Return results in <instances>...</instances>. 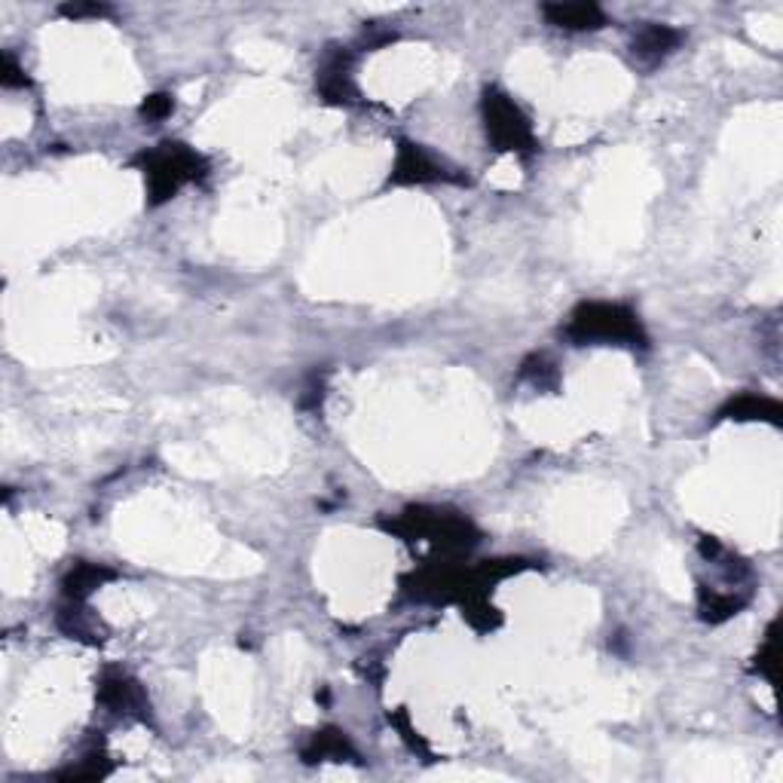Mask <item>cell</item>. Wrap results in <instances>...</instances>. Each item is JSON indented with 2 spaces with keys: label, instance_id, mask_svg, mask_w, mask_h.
<instances>
[{
  "label": "cell",
  "instance_id": "obj_10",
  "mask_svg": "<svg viewBox=\"0 0 783 783\" xmlns=\"http://www.w3.org/2000/svg\"><path fill=\"white\" fill-rule=\"evenodd\" d=\"M117 573H113L111 566H105V563H74L71 570H68V576L62 582V594L64 600H74V603H86L98 588H105L108 582H113Z\"/></svg>",
  "mask_w": 783,
  "mask_h": 783
},
{
  "label": "cell",
  "instance_id": "obj_13",
  "mask_svg": "<svg viewBox=\"0 0 783 783\" xmlns=\"http://www.w3.org/2000/svg\"><path fill=\"white\" fill-rule=\"evenodd\" d=\"M744 607H747V594L713 591V588H707V585H701V591H698V609H701L704 622H729V619L737 615Z\"/></svg>",
  "mask_w": 783,
  "mask_h": 783
},
{
  "label": "cell",
  "instance_id": "obj_2",
  "mask_svg": "<svg viewBox=\"0 0 783 783\" xmlns=\"http://www.w3.org/2000/svg\"><path fill=\"white\" fill-rule=\"evenodd\" d=\"M383 527L407 542H414V539L432 542L438 548V558H460L472 545H478L475 524L465 514L448 512V509H426V505L407 509L401 517Z\"/></svg>",
  "mask_w": 783,
  "mask_h": 783
},
{
  "label": "cell",
  "instance_id": "obj_12",
  "mask_svg": "<svg viewBox=\"0 0 783 783\" xmlns=\"http://www.w3.org/2000/svg\"><path fill=\"white\" fill-rule=\"evenodd\" d=\"M781 404L766 395H737L720 411V419H737V423H753V419H766L781 426Z\"/></svg>",
  "mask_w": 783,
  "mask_h": 783
},
{
  "label": "cell",
  "instance_id": "obj_5",
  "mask_svg": "<svg viewBox=\"0 0 783 783\" xmlns=\"http://www.w3.org/2000/svg\"><path fill=\"white\" fill-rule=\"evenodd\" d=\"M389 184L395 187H411V184H468V178L460 175L456 169H450L448 162L438 160L423 145L414 142H399L395 166Z\"/></svg>",
  "mask_w": 783,
  "mask_h": 783
},
{
  "label": "cell",
  "instance_id": "obj_7",
  "mask_svg": "<svg viewBox=\"0 0 783 783\" xmlns=\"http://www.w3.org/2000/svg\"><path fill=\"white\" fill-rule=\"evenodd\" d=\"M319 93L331 105H352L358 98V89L352 83V56L346 49H334L325 56L319 68Z\"/></svg>",
  "mask_w": 783,
  "mask_h": 783
},
{
  "label": "cell",
  "instance_id": "obj_18",
  "mask_svg": "<svg viewBox=\"0 0 783 783\" xmlns=\"http://www.w3.org/2000/svg\"><path fill=\"white\" fill-rule=\"evenodd\" d=\"M0 83L10 86V89H25V86H28L25 71L19 68V62L10 52H3V59H0Z\"/></svg>",
  "mask_w": 783,
  "mask_h": 783
},
{
  "label": "cell",
  "instance_id": "obj_8",
  "mask_svg": "<svg viewBox=\"0 0 783 783\" xmlns=\"http://www.w3.org/2000/svg\"><path fill=\"white\" fill-rule=\"evenodd\" d=\"M545 19L563 32H600L607 28V13L597 3H545Z\"/></svg>",
  "mask_w": 783,
  "mask_h": 783
},
{
  "label": "cell",
  "instance_id": "obj_9",
  "mask_svg": "<svg viewBox=\"0 0 783 783\" xmlns=\"http://www.w3.org/2000/svg\"><path fill=\"white\" fill-rule=\"evenodd\" d=\"M680 40H683V34L676 32V28L649 22V25H643V28L634 34L631 52H634V59H639V62L656 64L661 62V59H668L673 49L680 47Z\"/></svg>",
  "mask_w": 783,
  "mask_h": 783
},
{
  "label": "cell",
  "instance_id": "obj_4",
  "mask_svg": "<svg viewBox=\"0 0 783 783\" xmlns=\"http://www.w3.org/2000/svg\"><path fill=\"white\" fill-rule=\"evenodd\" d=\"M480 120L487 142L499 154H514V157H533L536 154V135L529 117L521 111V105L499 86H487L480 96Z\"/></svg>",
  "mask_w": 783,
  "mask_h": 783
},
{
  "label": "cell",
  "instance_id": "obj_20",
  "mask_svg": "<svg viewBox=\"0 0 783 783\" xmlns=\"http://www.w3.org/2000/svg\"><path fill=\"white\" fill-rule=\"evenodd\" d=\"M62 16L68 19H101V16H111V7H105V3H64L62 7Z\"/></svg>",
  "mask_w": 783,
  "mask_h": 783
},
{
  "label": "cell",
  "instance_id": "obj_11",
  "mask_svg": "<svg viewBox=\"0 0 783 783\" xmlns=\"http://www.w3.org/2000/svg\"><path fill=\"white\" fill-rule=\"evenodd\" d=\"M358 753L352 747L346 732L340 729H321L306 741L304 762H355Z\"/></svg>",
  "mask_w": 783,
  "mask_h": 783
},
{
  "label": "cell",
  "instance_id": "obj_17",
  "mask_svg": "<svg viewBox=\"0 0 783 783\" xmlns=\"http://www.w3.org/2000/svg\"><path fill=\"white\" fill-rule=\"evenodd\" d=\"M756 671L768 676L771 683L778 680V637H774V624L768 627V637H766V646L759 649V656H756Z\"/></svg>",
  "mask_w": 783,
  "mask_h": 783
},
{
  "label": "cell",
  "instance_id": "obj_15",
  "mask_svg": "<svg viewBox=\"0 0 783 783\" xmlns=\"http://www.w3.org/2000/svg\"><path fill=\"white\" fill-rule=\"evenodd\" d=\"M111 768H108V756L105 750H93L83 756L77 766H71L68 771H62L59 778L64 781H96V778H105Z\"/></svg>",
  "mask_w": 783,
  "mask_h": 783
},
{
  "label": "cell",
  "instance_id": "obj_1",
  "mask_svg": "<svg viewBox=\"0 0 783 783\" xmlns=\"http://www.w3.org/2000/svg\"><path fill=\"white\" fill-rule=\"evenodd\" d=\"M566 337L576 346H627V350H646L649 334L639 316L624 304L609 301H585L573 309L566 321Z\"/></svg>",
  "mask_w": 783,
  "mask_h": 783
},
{
  "label": "cell",
  "instance_id": "obj_16",
  "mask_svg": "<svg viewBox=\"0 0 783 783\" xmlns=\"http://www.w3.org/2000/svg\"><path fill=\"white\" fill-rule=\"evenodd\" d=\"M521 377L529 380L533 386H539V389H554V386H558V370H554V365L545 362V358H539V355L529 358V362H524Z\"/></svg>",
  "mask_w": 783,
  "mask_h": 783
},
{
  "label": "cell",
  "instance_id": "obj_14",
  "mask_svg": "<svg viewBox=\"0 0 783 783\" xmlns=\"http://www.w3.org/2000/svg\"><path fill=\"white\" fill-rule=\"evenodd\" d=\"M83 603H74V600H68V607L59 612V627H62L64 634L71 639H83V643H101L105 637H98V622L81 609Z\"/></svg>",
  "mask_w": 783,
  "mask_h": 783
},
{
  "label": "cell",
  "instance_id": "obj_6",
  "mask_svg": "<svg viewBox=\"0 0 783 783\" xmlns=\"http://www.w3.org/2000/svg\"><path fill=\"white\" fill-rule=\"evenodd\" d=\"M98 704L123 720H147L150 717V701H147L142 683H135L129 673L108 671L98 680Z\"/></svg>",
  "mask_w": 783,
  "mask_h": 783
},
{
  "label": "cell",
  "instance_id": "obj_19",
  "mask_svg": "<svg viewBox=\"0 0 783 783\" xmlns=\"http://www.w3.org/2000/svg\"><path fill=\"white\" fill-rule=\"evenodd\" d=\"M175 108V98L169 96V93H157V96H147L145 105H142V117L147 120H162V117H169Z\"/></svg>",
  "mask_w": 783,
  "mask_h": 783
},
{
  "label": "cell",
  "instance_id": "obj_3",
  "mask_svg": "<svg viewBox=\"0 0 783 783\" xmlns=\"http://www.w3.org/2000/svg\"><path fill=\"white\" fill-rule=\"evenodd\" d=\"M138 166L145 172L150 206H162V203L175 199L181 187L203 181L208 172L206 160L181 142H166L154 150H145L138 157Z\"/></svg>",
  "mask_w": 783,
  "mask_h": 783
}]
</instances>
